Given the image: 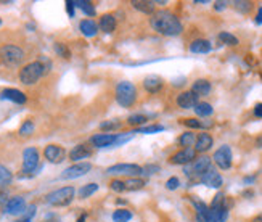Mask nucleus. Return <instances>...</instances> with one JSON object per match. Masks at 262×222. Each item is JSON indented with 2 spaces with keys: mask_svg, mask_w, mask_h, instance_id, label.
Returning <instances> with one entry per match:
<instances>
[{
  "mask_svg": "<svg viewBox=\"0 0 262 222\" xmlns=\"http://www.w3.org/2000/svg\"><path fill=\"white\" fill-rule=\"evenodd\" d=\"M86 221H87V213H82L79 218H77L76 222H86Z\"/></svg>",
  "mask_w": 262,
  "mask_h": 222,
  "instance_id": "3c124183",
  "label": "nucleus"
},
{
  "mask_svg": "<svg viewBox=\"0 0 262 222\" xmlns=\"http://www.w3.org/2000/svg\"><path fill=\"white\" fill-rule=\"evenodd\" d=\"M49 70H50V61H47L45 58L28 63V65H24L19 70L18 74L19 82L24 84V86H34V84H37L40 81L44 74L49 73Z\"/></svg>",
  "mask_w": 262,
  "mask_h": 222,
  "instance_id": "f03ea898",
  "label": "nucleus"
},
{
  "mask_svg": "<svg viewBox=\"0 0 262 222\" xmlns=\"http://www.w3.org/2000/svg\"><path fill=\"white\" fill-rule=\"evenodd\" d=\"M214 163L224 169V171H227V169L232 167V163H233V155H232V148H230L228 145H222L219 147V150H216V153H214L212 156Z\"/></svg>",
  "mask_w": 262,
  "mask_h": 222,
  "instance_id": "9d476101",
  "label": "nucleus"
},
{
  "mask_svg": "<svg viewBox=\"0 0 262 222\" xmlns=\"http://www.w3.org/2000/svg\"><path fill=\"white\" fill-rule=\"evenodd\" d=\"M162 87H164V81L156 74H150L143 79V89L148 93H158L162 91Z\"/></svg>",
  "mask_w": 262,
  "mask_h": 222,
  "instance_id": "6ab92c4d",
  "label": "nucleus"
},
{
  "mask_svg": "<svg viewBox=\"0 0 262 222\" xmlns=\"http://www.w3.org/2000/svg\"><path fill=\"white\" fill-rule=\"evenodd\" d=\"M200 182L204 184V185H208V187H211V188H221L224 181H222L221 174H219L214 167H211L208 172H204L203 176L200 177Z\"/></svg>",
  "mask_w": 262,
  "mask_h": 222,
  "instance_id": "dca6fc26",
  "label": "nucleus"
},
{
  "mask_svg": "<svg viewBox=\"0 0 262 222\" xmlns=\"http://www.w3.org/2000/svg\"><path fill=\"white\" fill-rule=\"evenodd\" d=\"M53 50H55V54H56V55L61 56V58H65V60H68V58H71V50L68 49V45L65 44V42H55Z\"/></svg>",
  "mask_w": 262,
  "mask_h": 222,
  "instance_id": "c9c22d12",
  "label": "nucleus"
},
{
  "mask_svg": "<svg viewBox=\"0 0 262 222\" xmlns=\"http://www.w3.org/2000/svg\"><path fill=\"white\" fill-rule=\"evenodd\" d=\"M92 171V165L88 161H84V163H76L70 167H66L65 171L60 174V179L63 181H72V179H79L82 176H86Z\"/></svg>",
  "mask_w": 262,
  "mask_h": 222,
  "instance_id": "1a4fd4ad",
  "label": "nucleus"
},
{
  "mask_svg": "<svg viewBox=\"0 0 262 222\" xmlns=\"http://www.w3.org/2000/svg\"><path fill=\"white\" fill-rule=\"evenodd\" d=\"M164 130V126L161 124H151V126H145V128H137L132 130V134H156V132H162Z\"/></svg>",
  "mask_w": 262,
  "mask_h": 222,
  "instance_id": "f704fd0d",
  "label": "nucleus"
},
{
  "mask_svg": "<svg viewBox=\"0 0 262 222\" xmlns=\"http://www.w3.org/2000/svg\"><path fill=\"white\" fill-rule=\"evenodd\" d=\"M137 87L135 84L129 82V81H121L118 82L116 91H114V97H116V102L119 107L122 108H130L134 107L135 102H137Z\"/></svg>",
  "mask_w": 262,
  "mask_h": 222,
  "instance_id": "7ed1b4c3",
  "label": "nucleus"
},
{
  "mask_svg": "<svg viewBox=\"0 0 262 222\" xmlns=\"http://www.w3.org/2000/svg\"><path fill=\"white\" fill-rule=\"evenodd\" d=\"M124 184H125V190L129 192H137V190H141L145 187V181L141 177H127L124 179Z\"/></svg>",
  "mask_w": 262,
  "mask_h": 222,
  "instance_id": "bb28decb",
  "label": "nucleus"
},
{
  "mask_svg": "<svg viewBox=\"0 0 262 222\" xmlns=\"http://www.w3.org/2000/svg\"><path fill=\"white\" fill-rule=\"evenodd\" d=\"M26 28H28V29H35V24H33V23H28V24H26Z\"/></svg>",
  "mask_w": 262,
  "mask_h": 222,
  "instance_id": "864d4df0",
  "label": "nucleus"
},
{
  "mask_svg": "<svg viewBox=\"0 0 262 222\" xmlns=\"http://www.w3.org/2000/svg\"><path fill=\"white\" fill-rule=\"evenodd\" d=\"M26 209H28V204H26V200L23 197H12L3 206V213L10 216L24 214Z\"/></svg>",
  "mask_w": 262,
  "mask_h": 222,
  "instance_id": "f8f14e48",
  "label": "nucleus"
},
{
  "mask_svg": "<svg viewBox=\"0 0 262 222\" xmlns=\"http://www.w3.org/2000/svg\"><path fill=\"white\" fill-rule=\"evenodd\" d=\"M256 24H262V7H259V12H258V17H256Z\"/></svg>",
  "mask_w": 262,
  "mask_h": 222,
  "instance_id": "8fccbe9b",
  "label": "nucleus"
},
{
  "mask_svg": "<svg viewBox=\"0 0 262 222\" xmlns=\"http://www.w3.org/2000/svg\"><path fill=\"white\" fill-rule=\"evenodd\" d=\"M109 188L116 193H122L125 190V184H124L122 179H113V181L109 182Z\"/></svg>",
  "mask_w": 262,
  "mask_h": 222,
  "instance_id": "ea45409f",
  "label": "nucleus"
},
{
  "mask_svg": "<svg viewBox=\"0 0 262 222\" xmlns=\"http://www.w3.org/2000/svg\"><path fill=\"white\" fill-rule=\"evenodd\" d=\"M79 29H81V33L86 37H93V36L98 34V24L93 19H90V18L82 19L81 23H79Z\"/></svg>",
  "mask_w": 262,
  "mask_h": 222,
  "instance_id": "b1692460",
  "label": "nucleus"
},
{
  "mask_svg": "<svg viewBox=\"0 0 262 222\" xmlns=\"http://www.w3.org/2000/svg\"><path fill=\"white\" fill-rule=\"evenodd\" d=\"M44 222H61V221L55 213H49V214L44 216Z\"/></svg>",
  "mask_w": 262,
  "mask_h": 222,
  "instance_id": "49530a36",
  "label": "nucleus"
},
{
  "mask_svg": "<svg viewBox=\"0 0 262 222\" xmlns=\"http://www.w3.org/2000/svg\"><path fill=\"white\" fill-rule=\"evenodd\" d=\"M254 116L256 118H262V103H258L254 107Z\"/></svg>",
  "mask_w": 262,
  "mask_h": 222,
  "instance_id": "de8ad7c7",
  "label": "nucleus"
},
{
  "mask_svg": "<svg viewBox=\"0 0 262 222\" xmlns=\"http://www.w3.org/2000/svg\"><path fill=\"white\" fill-rule=\"evenodd\" d=\"M211 82L208 79H196L192 86V92L196 95V97H206V95L211 93Z\"/></svg>",
  "mask_w": 262,
  "mask_h": 222,
  "instance_id": "5701e85b",
  "label": "nucleus"
},
{
  "mask_svg": "<svg viewBox=\"0 0 262 222\" xmlns=\"http://www.w3.org/2000/svg\"><path fill=\"white\" fill-rule=\"evenodd\" d=\"M195 160H196L195 148H183V150L174 153V155L169 158V163H171V165L187 166V165H192V163L195 161Z\"/></svg>",
  "mask_w": 262,
  "mask_h": 222,
  "instance_id": "9b49d317",
  "label": "nucleus"
},
{
  "mask_svg": "<svg viewBox=\"0 0 262 222\" xmlns=\"http://www.w3.org/2000/svg\"><path fill=\"white\" fill-rule=\"evenodd\" d=\"M190 202H192L193 208H195V211H196V222H208L209 206L198 197H190Z\"/></svg>",
  "mask_w": 262,
  "mask_h": 222,
  "instance_id": "aec40b11",
  "label": "nucleus"
},
{
  "mask_svg": "<svg viewBox=\"0 0 262 222\" xmlns=\"http://www.w3.org/2000/svg\"><path fill=\"white\" fill-rule=\"evenodd\" d=\"M122 128V121L119 119H109V121H103V123L100 124V129L102 130H106V134H109V132L113 130H118Z\"/></svg>",
  "mask_w": 262,
  "mask_h": 222,
  "instance_id": "72a5a7b5",
  "label": "nucleus"
},
{
  "mask_svg": "<svg viewBox=\"0 0 262 222\" xmlns=\"http://www.w3.org/2000/svg\"><path fill=\"white\" fill-rule=\"evenodd\" d=\"M179 187H180V179H179V177L172 176V177H169V179L166 181V188L171 190V192H172V190H177Z\"/></svg>",
  "mask_w": 262,
  "mask_h": 222,
  "instance_id": "79ce46f5",
  "label": "nucleus"
},
{
  "mask_svg": "<svg viewBox=\"0 0 262 222\" xmlns=\"http://www.w3.org/2000/svg\"><path fill=\"white\" fill-rule=\"evenodd\" d=\"M182 123L190 129H203V121L196 119V118H187V119H183Z\"/></svg>",
  "mask_w": 262,
  "mask_h": 222,
  "instance_id": "a19ab883",
  "label": "nucleus"
},
{
  "mask_svg": "<svg viewBox=\"0 0 262 222\" xmlns=\"http://www.w3.org/2000/svg\"><path fill=\"white\" fill-rule=\"evenodd\" d=\"M233 7L238 10L240 13H248L251 8H253V3L251 2H233Z\"/></svg>",
  "mask_w": 262,
  "mask_h": 222,
  "instance_id": "37998d69",
  "label": "nucleus"
},
{
  "mask_svg": "<svg viewBox=\"0 0 262 222\" xmlns=\"http://www.w3.org/2000/svg\"><path fill=\"white\" fill-rule=\"evenodd\" d=\"M34 132V121L33 119H26L19 128V135L21 137H29Z\"/></svg>",
  "mask_w": 262,
  "mask_h": 222,
  "instance_id": "e433bc0d",
  "label": "nucleus"
},
{
  "mask_svg": "<svg viewBox=\"0 0 262 222\" xmlns=\"http://www.w3.org/2000/svg\"><path fill=\"white\" fill-rule=\"evenodd\" d=\"M195 113L200 116V118H209L212 113H214V108H212V105L211 103H208V102H200L195 107Z\"/></svg>",
  "mask_w": 262,
  "mask_h": 222,
  "instance_id": "c85d7f7f",
  "label": "nucleus"
},
{
  "mask_svg": "<svg viewBox=\"0 0 262 222\" xmlns=\"http://www.w3.org/2000/svg\"><path fill=\"white\" fill-rule=\"evenodd\" d=\"M200 97H196L195 93L192 91H187V92H182L177 95V105L182 108V110H195V107L198 103H200Z\"/></svg>",
  "mask_w": 262,
  "mask_h": 222,
  "instance_id": "2eb2a0df",
  "label": "nucleus"
},
{
  "mask_svg": "<svg viewBox=\"0 0 262 222\" xmlns=\"http://www.w3.org/2000/svg\"><path fill=\"white\" fill-rule=\"evenodd\" d=\"M44 156H45L47 161L52 163V165H60L61 161H65L66 151L61 145L50 144L44 148Z\"/></svg>",
  "mask_w": 262,
  "mask_h": 222,
  "instance_id": "ddd939ff",
  "label": "nucleus"
},
{
  "mask_svg": "<svg viewBox=\"0 0 262 222\" xmlns=\"http://www.w3.org/2000/svg\"><path fill=\"white\" fill-rule=\"evenodd\" d=\"M132 7L139 12L145 13V15H153L156 10H155V2H150V0H134L132 2Z\"/></svg>",
  "mask_w": 262,
  "mask_h": 222,
  "instance_id": "a878e982",
  "label": "nucleus"
},
{
  "mask_svg": "<svg viewBox=\"0 0 262 222\" xmlns=\"http://www.w3.org/2000/svg\"><path fill=\"white\" fill-rule=\"evenodd\" d=\"M109 176H124L127 177H140L143 176V166L135 165V163H118L106 169Z\"/></svg>",
  "mask_w": 262,
  "mask_h": 222,
  "instance_id": "6e6552de",
  "label": "nucleus"
},
{
  "mask_svg": "<svg viewBox=\"0 0 262 222\" xmlns=\"http://www.w3.org/2000/svg\"><path fill=\"white\" fill-rule=\"evenodd\" d=\"M214 144V139L211 134L208 132H201L200 135L196 137V142H195V151L196 153H206L208 150H211Z\"/></svg>",
  "mask_w": 262,
  "mask_h": 222,
  "instance_id": "4be33fe9",
  "label": "nucleus"
},
{
  "mask_svg": "<svg viewBox=\"0 0 262 222\" xmlns=\"http://www.w3.org/2000/svg\"><path fill=\"white\" fill-rule=\"evenodd\" d=\"M116 17L111 13H105L100 17V21H98V29L103 31L105 34H111L114 33V29H116Z\"/></svg>",
  "mask_w": 262,
  "mask_h": 222,
  "instance_id": "412c9836",
  "label": "nucleus"
},
{
  "mask_svg": "<svg viewBox=\"0 0 262 222\" xmlns=\"http://www.w3.org/2000/svg\"><path fill=\"white\" fill-rule=\"evenodd\" d=\"M196 142V135L192 130H187L179 137V145L183 148H192V145Z\"/></svg>",
  "mask_w": 262,
  "mask_h": 222,
  "instance_id": "2f4dec72",
  "label": "nucleus"
},
{
  "mask_svg": "<svg viewBox=\"0 0 262 222\" xmlns=\"http://www.w3.org/2000/svg\"><path fill=\"white\" fill-rule=\"evenodd\" d=\"M212 49L211 42L206 39H196L190 44V52L192 54H209Z\"/></svg>",
  "mask_w": 262,
  "mask_h": 222,
  "instance_id": "393cba45",
  "label": "nucleus"
},
{
  "mask_svg": "<svg viewBox=\"0 0 262 222\" xmlns=\"http://www.w3.org/2000/svg\"><path fill=\"white\" fill-rule=\"evenodd\" d=\"M12 181H13V174L10 172V169L0 165V185H8Z\"/></svg>",
  "mask_w": 262,
  "mask_h": 222,
  "instance_id": "4c0bfd02",
  "label": "nucleus"
},
{
  "mask_svg": "<svg viewBox=\"0 0 262 222\" xmlns=\"http://www.w3.org/2000/svg\"><path fill=\"white\" fill-rule=\"evenodd\" d=\"M258 148H262V137L258 140Z\"/></svg>",
  "mask_w": 262,
  "mask_h": 222,
  "instance_id": "6e6d98bb",
  "label": "nucleus"
},
{
  "mask_svg": "<svg viewBox=\"0 0 262 222\" xmlns=\"http://www.w3.org/2000/svg\"><path fill=\"white\" fill-rule=\"evenodd\" d=\"M66 12H68V15H70V18H74V15H76L74 0H66Z\"/></svg>",
  "mask_w": 262,
  "mask_h": 222,
  "instance_id": "a18cd8bd",
  "label": "nucleus"
},
{
  "mask_svg": "<svg viewBox=\"0 0 262 222\" xmlns=\"http://www.w3.org/2000/svg\"><path fill=\"white\" fill-rule=\"evenodd\" d=\"M26 54L19 45L3 44L0 45V63L7 68H17L24 61Z\"/></svg>",
  "mask_w": 262,
  "mask_h": 222,
  "instance_id": "20e7f679",
  "label": "nucleus"
},
{
  "mask_svg": "<svg viewBox=\"0 0 262 222\" xmlns=\"http://www.w3.org/2000/svg\"><path fill=\"white\" fill-rule=\"evenodd\" d=\"M118 134H97L90 139V144L95 148H114Z\"/></svg>",
  "mask_w": 262,
  "mask_h": 222,
  "instance_id": "4468645a",
  "label": "nucleus"
},
{
  "mask_svg": "<svg viewBox=\"0 0 262 222\" xmlns=\"http://www.w3.org/2000/svg\"><path fill=\"white\" fill-rule=\"evenodd\" d=\"M98 190V184L95 182H90V184H86V185H82L81 190H79V198L81 200H86L88 197H92L93 193H95Z\"/></svg>",
  "mask_w": 262,
  "mask_h": 222,
  "instance_id": "473e14b6",
  "label": "nucleus"
},
{
  "mask_svg": "<svg viewBox=\"0 0 262 222\" xmlns=\"http://www.w3.org/2000/svg\"><path fill=\"white\" fill-rule=\"evenodd\" d=\"M211 167H212V160L209 156L203 155L200 158H196L192 165L183 166V174H185L188 179H198V181H200V177L204 172H208Z\"/></svg>",
  "mask_w": 262,
  "mask_h": 222,
  "instance_id": "0eeeda50",
  "label": "nucleus"
},
{
  "mask_svg": "<svg viewBox=\"0 0 262 222\" xmlns=\"http://www.w3.org/2000/svg\"><path fill=\"white\" fill-rule=\"evenodd\" d=\"M74 195H76L74 187L66 185V187L56 188V190H53V192L47 193L45 195V203L50 204V206H55V208H61V206L71 204L72 200H74Z\"/></svg>",
  "mask_w": 262,
  "mask_h": 222,
  "instance_id": "423d86ee",
  "label": "nucleus"
},
{
  "mask_svg": "<svg viewBox=\"0 0 262 222\" xmlns=\"http://www.w3.org/2000/svg\"><path fill=\"white\" fill-rule=\"evenodd\" d=\"M74 5L77 8H81L88 18H92V17H95V15H97L95 5H93L92 2H88V0H74Z\"/></svg>",
  "mask_w": 262,
  "mask_h": 222,
  "instance_id": "cd10ccee",
  "label": "nucleus"
},
{
  "mask_svg": "<svg viewBox=\"0 0 262 222\" xmlns=\"http://www.w3.org/2000/svg\"><path fill=\"white\" fill-rule=\"evenodd\" d=\"M227 2H216L214 3V8L217 10V12H221V10H224V8H227Z\"/></svg>",
  "mask_w": 262,
  "mask_h": 222,
  "instance_id": "09e8293b",
  "label": "nucleus"
},
{
  "mask_svg": "<svg viewBox=\"0 0 262 222\" xmlns=\"http://www.w3.org/2000/svg\"><path fill=\"white\" fill-rule=\"evenodd\" d=\"M31 221H33V219H31V218H26V216H24V218L21 219V221H18V222H31Z\"/></svg>",
  "mask_w": 262,
  "mask_h": 222,
  "instance_id": "5fc2aeb1",
  "label": "nucleus"
},
{
  "mask_svg": "<svg viewBox=\"0 0 262 222\" xmlns=\"http://www.w3.org/2000/svg\"><path fill=\"white\" fill-rule=\"evenodd\" d=\"M251 182H254V177H246L245 179V184H251Z\"/></svg>",
  "mask_w": 262,
  "mask_h": 222,
  "instance_id": "603ef678",
  "label": "nucleus"
},
{
  "mask_svg": "<svg viewBox=\"0 0 262 222\" xmlns=\"http://www.w3.org/2000/svg\"><path fill=\"white\" fill-rule=\"evenodd\" d=\"M150 24L156 33L166 37L180 36L183 31V24L180 19L169 10H156L150 17Z\"/></svg>",
  "mask_w": 262,
  "mask_h": 222,
  "instance_id": "f257e3e1",
  "label": "nucleus"
},
{
  "mask_svg": "<svg viewBox=\"0 0 262 222\" xmlns=\"http://www.w3.org/2000/svg\"><path fill=\"white\" fill-rule=\"evenodd\" d=\"M0 26H2V18H0Z\"/></svg>",
  "mask_w": 262,
  "mask_h": 222,
  "instance_id": "4d7b16f0",
  "label": "nucleus"
},
{
  "mask_svg": "<svg viewBox=\"0 0 262 222\" xmlns=\"http://www.w3.org/2000/svg\"><path fill=\"white\" fill-rule=\"evenodd\" d=\"M42 169L40 155L35 147H29L23 151V169H21L19 177H33L39 174Z\"/></svg>",
  "mask_w": 262,
  "mask_h": 222,
  "instance_id": "39448f33",
  "label": "nucleus"
},
{
  "mask_svg": "<svg viewBox=\"0 0 262 222\" xmlns=\"http://www.w3.org/2000/svg\"><path fill=\"white\" fill-rule=\"evenodd\" d=\"M111 219H113V222H129L132 219V213L125 208H119L113 213Z\"/></svg>",
  "mask_w": 262,
  "mask_h": 222,
  "instance_id": "7c9ffc66",
  "label": "nucleus"
},
{
  "mask_svg": "<svg viewBox=\"0 0 262 222\" xmlns=\"http://www.w3.org/2000/svg\"><path fill=\"white\" fill-rule=\"evenodd\" d=\"M148 123V116L141 114V113H135V114H130L127 118V124L134 126L135 129L137 128H143V124Z\"/></svg>",
  "mask_w": 262,
  "mask_h": 222,
  "instance_id": "c756f323",
  "label": "nucleus"
},
{
  "mask_svg": "<svg viewBox=\"0 0 262 222\" xmlns=\"http://www.w3.org/2000/svg\"><path fill=\"white\" fill-rule=\"evenodd\" d=\"M161 171V167L158 165H146L143 166V176H155Z\"/></svg>",
  "mask_w": 262,
  "mask_h": 222,
  "instance_id": "c03bdc74",
  "label": "nucleus"
},
{
  "mask_svg": "<svg viewBox=\"0 0 262 222\" xmlns=\"http://www.w3.org/2000/svg\"><path fill=\"white\" fill-rule=\"evenodd\" d=\"M219 40H221L222 44H225V45H232V47L238 45V39L233 34H230V33H221V34H219Z\"/></svg>",
  "mask_w": 262,
  "mask_h": 222,
  "instance_id": "58836bf2",
  "label": "nucleus"
},
{
  "mask_svg": "<svg viewBox=\"0 0 262 222\" xmlns=\"http://www.w3.org/2000/svg\"><path fill=\"white\" fill-rule=\"evenodd\" d=\"M0 98L2 100H8V102H13L17 105H24L28 102V97H26L24 92L18 91V89H3L0 92Z\"/></svg>",
  "mask_w": 262,
  "mask_h": 222,
  "instance_id": "a211bd4d",
  "label": "nucleus"
},
{
  "mask_svg": "<svg viewBox=\"0 0 262 222\" xmlns=\"http://www.w3.org/2000/svg\"><path fill=\"white\" fill-rule=\"evenodd\" d=\"M92 156V147H88L87 144H79L76 145L70 151V160L76 163H84V160Z\"/></svg>",
  "mask_w": 262,
  "mask_h": 222,
  "instance_id": "f3484780",
  "label": "nucleus"
}]
</instances>
